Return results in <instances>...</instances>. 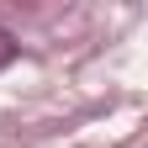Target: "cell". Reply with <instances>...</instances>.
<instances>
[{
    "mask_svg": "<svg viewBox=\"0 0 148 148\" xmlns=\"http://www.w3.org/2000/svg\"><path fill=\"white\" fill-rule=\"evenodd\" d=\"M11 58H16V42H11V32H5V27H0V69H5Z\"/></svg>",
    "mask_w": 148,
    "mask_h": 148,
    "instance_id": "cell-1",
    "label": "cell"
},
{
    "mask_svg": "<svg viewBox=\"0 0 148 148\" xmlns=\"http://www.w3.org/2000/svg\"><path fill=\"white\" fill-rule=\"evenodd\" d=\"M127 148H143V143H127Z\"/></svg>",
    "mask_w": 148,
    "mask_h": 148,
    "instance_id": "cell-2",
    "label": "cell"
}]
</instances>
